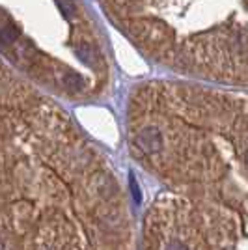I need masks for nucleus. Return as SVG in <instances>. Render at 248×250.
I'll return each instance as SVG.
<instances>
[{"label": "nucleus", "mask_w": 248, "mask_h": 250, "mask_svg": "<svg viewBox=\"0 0 248 250\" xmlns=\"http://www.w3.org/2000/svg\"><path fill=\"white\" fill-rule=\"evenodd\" d=\"M0 250H129L112 168L49 92L2 58Z\"/></svg>", "instance_id": "nucleus-1"}, {"label": "nucleus", "mask_w": 248, "mask_h": 250, "mask_svg": "<svg viewBox=\"0 0 248 250\" xmlns=\"http://www.w3.org/2000/svg\"><path fill=\"white\" fill-rule=\"evenodd\" d=\"M0 58L75 101L97 97L108 83L103 42L83 0H0Z\"/></svg>", "instance_id": "nucleus-2"}, {"label": "nucleus", "mask_w": 248, "mask_h": 250, "mask_svg": "<svg viewBox=\"0 0 248 250\" xmlns=\"http://www.w3.org/2000/svg\"><path fill=\"white\" fill-rule=\"evenodd\" d=\"M245 163H247V167H248V147H247V153H245Z\"/></svg>", "instance_id": "nucleus-3"}]
</instances>
